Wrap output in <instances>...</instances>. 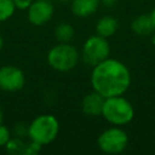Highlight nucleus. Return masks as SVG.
<instances>
[{
    "label": "nucleus",
    "mask_w": 155,
    "mask_h": 155,
    "mask_svg": "<svg viewBox=\"0 0 155 155\" xmlns=\"http://www.w3.org/2000/svg\"><path fill=\"white\" fill-rule=\"evenodd\" d=\"M131 29L134 34L139 36H148L155 31V25L150 18V15H139L133 18L131 23Z\"/></svg>",
    "instance_id": "obj_11"
},
{
    "label": "nucleus",
    "mask_w": 155,
    "mask_h": 155,
    "mask_svg": "<svg viewBox=\"0 0 155 155\" xmlns=\"http://www.w3.org/2000/svg\"><path fill=\"white\" fill-rule=\"evenodd\" d=\"M2 45H4V39H2V36H1V34H0V50L2 48Z\"/></svg>",
    "instance_id": "obj_21"
},
{
    "label": "nucleus",
    "mask_w": 155,
    "mask_h": 155,
    "mask_svg": "<svg viewBox=\"0 0 155 155\" xmlns=\"http://www.w3.org/2000/svg\"><path fill=\"white\" fill-rule=\"evenodd\" d=\"M11 138H12L11 137V131L1 124L0 125V147H5Z\"/></svg>",
    "instance_id": "obj_16"
},
{
    "label": "nucleus",
    "mask_w": 155,
    "mask_h": 155,
    "mask_svg": "<svg viewBox=\"0 0 155 155\" xmlns=\"http://www.w3.org/2000/svg\"><path fill=\"white\" fill-rule=\"evenodd\" d=\"M99 4V0H71L70 8L76 17L84 18L93 15L98 10Z\"/></svg>",
    "instance_id": "obj_10"
},
{
    "label": "nucleus",
    "mask_w": 155,
    "mask_h": 155,
    "mask_svg": "<svg viewBox=\"0 0 155 155\" xmlns=\"http://www.w3.org/2000/svg\"><path fill=\"white\" fill-rule=\"evenodd\" d=\"M128 144L127 133L119 126H113L104 130L97 138L98 148L110 155H116L122 153Z\"/></svg>",
    "instance_id": "obj_6"
},
{
    "label": "nucleus",
    "mask_w": 155,
    "mask_h": 155,
    "mask_svg": "<svg viewBox=\"0 0 155 155\" xmlns=\"http://www.w3.org/2000/svg\"><path fill=\"white\" fill-rule=\"evenodd\" d=\"M149 15H150V18H151V21H153V23H154V25H155V7L151 10V12H150Z\"/></svg>",
    "instance_id": "obj_19"
},
{
    "label": "nucleus",
    "mask_w": 155,
    "mask_h": 155,
    "mask_svg": "<svg viewBox=\"0 0 155 155\" xmlns=\"http://www.w3.org/2000/svg\"><path fill=\"white\" fill-rule=\"evenodd\" d=\"M27 145L28 144H24L21 139L18 138H11L8 140V143L5 145V148L7 149L8 153H12V154H25V149H27Z\"/></svg>",
    "instance_id": "obj_15"
},
{
    "label": "nucleus",
    "mask_w": 155,
    "mask_h": 155,
    "mask_svg": "<svg viewBox=\"0 0 155 155\" xmlns=\"http://www.w3.org/2000/svg\"><path fill=\"white\" fill-rule=\"evenodd\" d=\"M140 1H147V0H140Z\"/></svg>",
    "instance_id": "obj_23"
},
{
    "label": "nucleus",
    "mask_w": 155,
    "mask_h": 155,
    "mask_svg": "<svg viewBox=\"0 0 155 155\" xmlns=\"http://www.w3.org/2000/svg\"><path fill=\"white\" fill-rule=\"evenodd\" d=\"M104 97L96 91L86 94L81 102V109L84 114L88 116H99L102 115V109L104 104Z\"/></svg>",
    "instance_id": "obj_9"
},
{
    "label": "nucleus",
    "mask_w": 155,
    "mask_h": 155,
    "mask_svg": "<svg viewBox=\"0 0 155 155\" xmlns=\"http://www.w3.org/2000/svg\"><path fill=\"white\" fill-rule=\"evenodd\" d=\"M119 28V22L113 16H103L96 24V33L103 38L113 36Z\"/></svg>",
    "instance_id": "obj_12"
},
{
    "label": "nucleus",
    "mask_w": 155,
    "mask_h": 155,
    "mask_svg": "<svg viewBox=\"0 0 155 155\" xmlns=\"http://www.w3.org/2000/svg\"><path fill=\"white\" fill-rule=\"evenodd\" d=\"M31 2L33 0H13V4L18 10H27Z\"/></svg>",
    "instance_id": "obj_17"
},
{
    "label": "nucleus",
    "mask_w": 155,
    "mask_h": 155,
    "mask_svg": "<svg viewBox=\"0 0 155 155\" xmlns=\"http://www.w3.org/2000/svg\"><path fill=\"white\" fill-rule=\"evenodd\" d=\"M2 120H4V114H2V109H1V105H0V125L2 124Z\"/></svg>",
    "instance_id": "obj_20"
},
{
    "label": "nucleus",
    "mask_w": 155,
    "mask_h": 155,
    "mask_svg": "<svg viewBox=\"0 0 155 155\" xmlns=\"http://www.w3.org/2000/svg\"><path fill=\"white\" fill-rule=\"evenodd\" d=\"M74 28L71 24L67 22L58 23L54 28V36L58 40V42H70L74 38Z\"/></svg>",
    "instance_id": "obj_13"
},
{
    "label": "nucleus",
    "mask_w": 155,
    "mask_h": 155,
    "mask_svg": "<svg viewBox=\"0 0 155 155\" xmlns=\"http://www.w3.org/2000/svg\"><path fill=\"white\" fill-rule=\"evenodd\" d=\"M54 7L50 0H33L27 8V16L33 25H44L53 16Z\"/></svg>",
    "instance_id": "obj_8"
},
{
    "label": "nucleus",
    "mask_w": 155,
    "mask_h": 155,
    "mask_svg": "<svg viewBox=\"0 0 155 155\" xmlns=\"http://www.w3.org/2000/svg\"><path fill=\"white\" fill-rule=\"evenodd\" d=\"M151 41H153V45L155 46V34L153 35V39H151Z\"/></svg>",
    "instance_id": "obj_22"
},
{
    "label": "nucleus",
    "mask_w": 155,
    "mask_h": 155,
    "mask_svg": "<svg viewBox=\"0 0 155 155\" xmlns=\"http://www.w3.org/2000/svg\"><path fill=\"white\" fill-rule=\"evenodd\" d=\"M16 11L13 0H0V23L10 19Z\"/></svg>",
    "instance_id": "obj_14"
},
{
    "label": "nucleus",
    "mask_w": 155,
    "mask_h": 155,
    "mask_svg": "<svg viewBox=\"0 0 155 155\" xmlns=\"http://www.w3.org/2000/svg\"><path fill=\"white\" fill-rule=\"evenodd\" d=\"M59 132V122L54 115L42 114L36 116L28 126L27 133L31 142L46 145L53 142Z\"/></svg>",
    "instance_id": "obj_2"
},
{
    "label": "nucleus",
    "mask_w": 155,
    "mask_h": 155,
    "mask_svg": "<svg viewBox=\"0 0 155 155\" xmlns=\"http://www.w3.org/2000/svg\"><path fill=\"white\" fill-rule=\"evenodd\" d=\"M110 54V45L107 40V38H103L98 34L91 35L82 45L81 50V58L82 61L88 64L90 67H93L102 61L107 59Z\"/></svg>",
    "instance_id": "obj_5"
},
{
    "label": "nucleus",
    "mask_w": 155,
    "mask_h": 155,
    "mask_svg": "<svg viewBox=\"0 0 155 155\" xmlns=\"http://www.w3.org/2000/svg\"><path fill=\"white\" fill-rule=\"evenodd\" d=\"M80 62V53L78 48L70 42H58L47 53L48 65L59 73L73 70Z\"/></svg>",
    "instance_id": "obj_3"
},
{
    "label": "nucleus",
    "mask_w": 155,
    "mask_h": 155,
    "mask_svg": "<svg viewBox=\"0 0 155 155\" xmlns=\"http://www.w3.org/2000/svg\"><path fill=\"white\" fill-rule=\"evenodd\" d=\"M99 1H101L103 5H105V6H109V7H110V6H114V5L116 4V1H117V0H99Z\"/></svg>",
    "instance_id": "obj_18"
},
{
    "label": "nucleus",
    "mask_w": 155,
    "mask_h": 155,
    "mask_svg": "<svg viewBox=\"0 0 155 155\" xmlns=\"http://www.w3.org/2000/svg\"><path fill=\"white\" fill-rule=\"evenodd\" d=\"M102 116L113 126H124L132 121L134 109L122 96L108 97L104 99Z\"/></svg>",
    "instance_id": "obj_4"
},
{
    "label": "nucleus",
    "mask_w": 155,
    "mask_h": 155,
    "mask_svg": "<svg viewBox=\"0 0 155 155\" xmlns=\"http://www.w3.org/2000/svg\"><path fill=\"white\" fill-rule=\"evenodd\" d=\"M91 86L104 98L122 96L131 85V73L120 61L107 58L92 67Z\"/></svg>",
    "instance_id": "obj_1"
},
{
    "label": "nucleus",
    "mask_w": 155,
    "mask_h": 155,
    "mask_svg": "<svg viewBox=\"0 0 155 155\" xmlns=\"http://www.w3.org/2000/svg\"><path fill=\"white\" fill-rule=\"evenodd\" d=\"M25 76L21 68L16 65H4L0 68V90L5 92H17L23 88Z\"/></svg>",
    "instance_id": "obj_7"
}]
</instances>
